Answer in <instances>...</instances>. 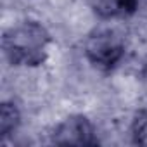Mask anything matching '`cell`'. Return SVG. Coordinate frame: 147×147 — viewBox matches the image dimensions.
<instances>
[{"label": "cell", "instance_id": "cell-1", "mask_svg": "<svg viewBox=\"0 0 147 147\" xmlns=\"http://www.w3.org/2000/svg\"><path fill=\"white\" fill-rule=\"evenodd\" d=\"M49 43L47 30L38 23L26 21L5 33L4 52L16 66H38L47 59Z\"/></svg>", "mask_w": 147, "mask_h": 147}, {"label": "cell", "instance_id": "cell-2", "mask_svg": "<svg viewBox=\"0 0 147 147\" xmlns=\"http://www.w3.org/2000/svg\"><path fill=\"white\" fill-rule=\"evenodd\" d=\"M123 52H125V45L121 36H118L111 30L92 33L85 45V54L88 61L102 69L114 67L123 57Z\"/></svg>", "mask_w": 147, "mask_h": 147}, {"label": "cell", "instance_id": "cell-3", "mask_svg": "<svg viewBox=\"0 0 147 147\" xmlns=\"http://www.w3.org/2000/svg\"><path fill=\"white\" fill-rule=\"evenodd\" d=\"M54 144L57 145H94L97 144L92 123L85 116H69L54 131Z\"/></svg>", "mask_w": 147, "mask_h": 147}, {"label": "cell", "instance_id": "cell-4", "mask_svg": "<svg viewBox=\"0 0 147 147\" xmlns=\"http://www.w3.org/2000/svg\"><path fill=\"white\" fill-rule=\"evenodd\" d=\"M19 125V111L14 104L4 102L0 107V135L7 137Z\"/></svg>", "mask_w": 147, "mask_h": 147}, {"label": "cell", "instance_id": "cell-5", "mask_svg": "<svg viewBox=\"0 0 147 147\" xmlns=\"http://www.w3.org/2000/svg\"><path fill=\"white\" fill-rule=\"evenodd\" d=\"M131 137L138 145H147V113L140 111L131 121Z\"/></svg>", "mask_w": 147, "mask_h": 147}, {"label": "cell", "instance_id": "cell-6", "mask_svg": "<svg viewBox=\"0 0 147 147\" xmlns=\"http://www.w3.org/2000/svg\"><path fill=\"white\" fill-rule=\"evenodd\" d=\"M88 2L100 16L121 14V0H88Z\"/></svg>", "mask_w": 147, "mask_h": 147}, {"label": "cell", "instance_id": "cell-7", "mask_svg": "<svg viewBox=\"0 0 147 147\" xmlns=\"http://www.w3.org/2000/svg\"><path fill=\"white\" fill-rule=\"evenodd\" d=\"M137 5H138V0H121V14L135 12Z\"/></svg>", "mask_w": 147, "mask_h": 147}]
</instances>
